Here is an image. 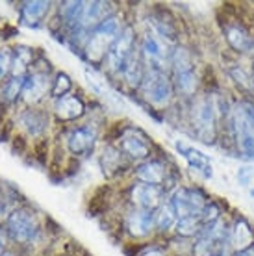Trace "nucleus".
<instances>
[{
	"instance_id": "nucleus-32",
	"label": "nucleus",
	"mask_w": 254,
	"mask_h": 256,
	"mask_svg": "<svg viewBox=\"0 0 254 256\" xmlns=\"http://www.w3.org/2000/svg\"><path fill=\"white\" fill-rule=\"evenodd\" d=\"M8 240H10V236H8L6 226H0V256H4V254H6Z\"/></svg>"
},
{
	"instance_id": "nucleus-14",
	"label": "nucleus",
	"mask_w": 254,
	"mask_h": 256,
	"mask_svg": "<svg viewBox=\"0 0 254 256\" xmlns=\"http://www.w3.org/2000/svg\"><path fill=\"white\" fill-rule=\"evenodd\" d=\"M124 228L132 238H146L150 236L156 228L154 224V212L132 208L124 218Z\"/></svg>"
},
{
	"instance_id": "nucleus-7",
	"label": "nucleus",
	"mask_w": 254,
	"mask_h": 256,
	"mask_svg": "<svg viewBox=\"0 0 254 256\" xmlns=\"http://www.w3.org/2000/svg\"><path fill=\"white\" fill-rule=\"evenodd\" d=\"M138 46H136V32L130 24H126L122 28L121 36L117 38L112 48H110L108 56L104 60V65L106 69L112 72V74H122L124 72V67H126L128 60L134 54Z\"/></svg>"
},
{
	"instance_id": "nucleus-20",
	"label": "nucleus",
	"mask_w": 254,
	"mask_h": 256,
	"mask_svg": "<svg viewBox=\"0 0 254 256\" xmlns=\"http://www.w3.org/2000/svg\"><path fill=\"white\" fill-rule=\"evenodd\" d=\"M224 38L228 41V45L234 48L236 52L242 54H248L254 50V38L250 36L245 26L242 24H228L224 28Z\"/></svg>"
},
{
	"instance_id": "nucleus-22",
	"label": "nucleus",
	"mask_w": 254,
	"mask_h": 256,
	"mask_svg": "<svg viewBox=\"0 0 254 256\" xmlns=\"http://www.w3.org/2000/svg\"><path fill=\"white\" fill-rule=\"evenodd\" d=\"M145 60L141 56L140 48H136L134 54L130 56L128 60L126 67H124V72H122V76L126 80V84L130 88H136V90H140L141 82H143V78H145V72H146V67H145Z\"/></svg>"
},
{
	"instance_id": "nucleus-10",
	"label": "nucleus",
	"mask_w": 254,
	"mask_h": 256,
	"mask_svg": "<svg viewBox=\"0 0 254 256\" xmlns=\"http://www.w3.org/2000/svg\"><path fill=\"white\" fill-rule=\"evenodd\" d=\"M119 148L128 160L136 162H145L148 160V156L152 152V145L140 128H124L119 140Z\"/></svg>"
},
{
	"instance_id": "nucleus-33",
	"label": "nucleus",
	"mask_w": 254,
	"mask_h": 256,
	"mask_svg": "<svg viewBox=\"0 0 254 256\" xmlns=\"http://www.w3.org/2000/svg\"><path fill=\"white\" fill-rule=\"evenodd\" d=\"M140 256H167L166 250L160 249V247H146Z\"/></svg>"
},
{
	"instance_id": "nucleus-30",
	"label": "nucleus",
	"mask_w": 254,
	"mask_h": 256,
	"mask_svg": "<svg viewBox=\"0 0 254 256\" xmlns=\"http://www.w3.org/2000/svg\"><path fill=\"white\" fill-rule=\"evenodd\" d=\"M13 65V50L10 46H2L0 48V84L8 80V74H12Z\"/></svg>"
},
{
	"instance_id": "nucleus-13",
	"label": "nucleus",
	"mask_w": 254,
	"mask_h": 256,
	"mask_svg": "<svg viewBox=\"0 0 254 256\" xmlns=\"http://www.w3.org/2000/svg\"><path fill=\"white\" fill-rule=\"evenodd\" d=\"M96 141V128L93 124H82V126L70 128L65 134V147L74 156H88Z\"/></svg>"
},
{
	"instance_id": "nucleus-37",
	"label": "nucleus",
	"mask_w": 254,
	"mask_h": 256,
	"mask_svg": "<svg viewBox=\"0 0 254 256\" xmlns=\"http://www.w3.org/2000/svg\"><path fill=\"white\" fill-rule=\"evenodd\" d=\"M4 256H13V254H10V252H6V254H4Z\"/></svg>"
},
{
	"instance_id": "nucleus-4",
	"label": "nucleus",
	"mask_w": 254,
	"mask_h": 256,
	"mask_svg": "<svg viewBox=\"0 0 254 256\" xmlns=\"http://www.w3.org/2000/svg\"><path fill=\"white\" fill-rule=\"evenodd\" d=\"M230 249V228L222 218L206 224L191 247L193 256H228Z\"/></svg>"
},
{
	"instance_id": "nucleus-36",
	"label": "nucleus",
	"mask_w": 254,
	"mask_h": 256,
	"mask_svg": "<svg viewBox=\"0 0 254 256\" xmlns=\"http://www.w3.org/2000/svg\"><path fill=\"white\" fill-rule=\"evenodd\" d=\"M250 195H252V197H254V188H252V190H250Z\"/></svg>"
},
{
	"instance_id": "nucleus-16",
	"label": "nucleus",
	"mask_w": 254,
	"mask_h": 256,
	"mask_svg": "<svg viewBox=\"0 0 254 256\" xmlns=\"http://www.w3.org/2000/svg\"><path fill=\"white\" fill-rule=\"evenodd\" d=\"M176 150L180 152V156L188 162V166L198 173L202 178L210 180L214 176V167H212V162L208 160V156L202 154L200 150L197 148L190 147V145H186L184 141H176Z\"/></svg>"
},
{
	"instance_id": "nucleus-34",
	"label": "nucleus",
	"mask_w": 254,
	"mask_h": 256,
	"mask_svg": "<svg viewBox=\"0 0 254 256\" xmlns=\"http://www.w3.org/2000/svg\"><path fill=\"white\" fill-rule=\"evenodd\" d=\"M236 256H254V245H252V247H248V249H245V250L236 252Z\"/></svg>"
},
{
	"instance_id": "nucleus-27",
	"label": "nucleus",
	"mask_w": 254,
	"mask_h": 256,
	"mask_svg": "<svg viewBox=\"0 0 254 256\" xmlns=\"http://www.w3.org/2000/svg\"><path fill=\"white\" fill-rule=\"evenodd\" d=\"M204 228V223L200 216H190V218H178L176 224H174V230L178 236L182 238H193L198 236L200 230Z\"/></svg>"
},
{
	"instance_id": "nucleus-6",
	"label": "nucleus",
	"mask_w": 254,
	"mask_h": 256,
	"mask_svg": "<svg viewBox=\"0 0 254 256\" xmlns=\"http://www.w3.org/2000/svg\"><path fill=\"white\" fill-rule=\"evenodd\" d=\"M6 230L10 240L17 245H32L41 234V224L32 210L17 208L8 216Z\"/></svg>"
},
{
	"instance_id": "nucleus-18",
	"label": "nucleus",
	"mask_w": 254,
	"mask_h": 256,
	"mask_svg": "<svg viewBox=\"0 0 254 256\" xmlns=\"http://www.w3.org/2000/svg\"><path fill=\"white\" fill-rule=\"evenodd\" d=\"M52 112L60 121H74L86 114V104L76 95H65L60 98H54Z\"/></svg>"
},
{
	"instance_id": "nucleus-35",
	"label": "nucleus",
	"mask_w": 254,
	"mask_h": 256,
	"mask_svg": "<svg viewBox=\"0 0 254 256\" xmlns=\"http://www.w3.org/2000/svg\"><path fill=\"white\" fill-rule=\"evenodd\" d=\"M4 214H6V202H4L2 198H0V218H2Z\"/></svg>"
},
{
	"instance_id": "nucleus-24",
	"label": "nucleus",
	"mask_w": 254,
	"mask_h": 256,
	"mask_svg": "<svg viewBox=\"0 0 254 256\" xmlns=\"http://www.w3.org/2000/svg\"><path fill=\"white\" fill-rule=\"evenodd\" d=\"M34 62V50L30 46H15L13 48V65H12V76L26 78L30 72V65Z\"/></svg>"
},
{
	"instance_id": "nucleus-8",
	"label": "nucleus",
	"mask_w": 254,
	"mask_h": 256,
	"mask_svg": "<svg viewBox=\"0 0 254 256\" xmlns=\"http://www.w3.org/2000/svg\"><path fill=\"white\" fill-rule=\"evenodd\" d=\"M169 202L172 204L178 218H190V216H200L210 200L198 188H178L171 195Z\"/></svg>"
},
{
	"instance_id": "nucleus-31",
	"label": "nucleus",
	"mask_w": 254,
	"mask_h": 256,
	"mask_svg": "<svg viewBox=\"0 0 254 256\" xmlns=\"http://www.w3.org/2000/svg\"><path fill=\"white\" fill-rule=\"evenodd\" d=\"M72 88V82H70V78L65 74V72H58L56 74V80L52 84V96L54 98H60V96H65L67 93L70 91Z\"/></svg>"
},
{
	"instance_id": "nucleus-25",
	"label": "nucleus",
	"mask_w": 254,
	"mask_h": 256,
	"mask_svg": "<svg viewBox=\"0 0 254 256\" xmlns=\"http://www.w3.org/2000/svg\"><path fill=\"white\" fill-rule=\"evenodd\" d=\"M174 91H178L180 95L184 96H195L198 86V78L195 74V69L184 70V72H174Z\"/></svg>"
},
{
	"instance_id": "nucleus-5",
	"label": "nucleus",
	"mask_w": 254,
	"mask_h": 256,
	"mask_svg": "<svg viewBox=\"0 0 254 256\" xmlns=\"http://www.w3.org/2000/svg\"><path fill=\"white\" fill-rule=\"evenodd\" d=\"M140 91L146 102L158 106V108L169 106L172 96H174V86H172V80L169 78V74L166 70L152 69V67H146L145 78L140 86Z\"/></svg>"
},
{
	"instance_id": "nucleus-3",
	"label": "nucleus",
	"mask_w": 254,
	"mask_h": 256,
	"mask_svg": "<svg viewBox=\"0 0 254 256\" xmlns=\"http://www.w3.org/2000/svg\"><path fill=\"white\" fill-rule=\"evenodd\" d=\"M219 98L214 95H202L191 104V126L198 140L210 145L217 138V119H219Z\"/></svg>"
},
{
	"instance_id": "nucleus-29",
	"label": "nucleus",
	"mask_w": 254,
	"mask_h": 256,
	"mask_svg": "<svg viewBox=\"0 0 254 256\" xmlns=\"http://www.w3.org/2000/svg\"><path fill=\"white\" fill-rule=\"evenodd\" d=\"M84 2H64L60 6V15H62V22H64L70 32L74 30L80 22V15H82Z\"/></svg>"
},
{
	"instance_id": "nucleus-15",
	"label": "nucleus",
	"mask_w": 254,
	"mask_h": 256,
	"mask_svg": "<svg viewBox=\"0 0 254 256\" xmlns=\"http://www.w3.org/2000/svg\"><path fill=\"white\" fill-rule=\"evenodd\" d=\"M134 176L138 178V182L164 188V184H166L167 180V166L162 160L148 158V160L141 162L140 166H136Z\"/></svg>"
},
{
	"instance_id": "nucleus-26",
	"label": "nucleus",
	"mask_w": 254,
	"mask_h": 256,
	"mask_svg": "<svg viewBox=\"0 0 254 256\" xmlns=\"http://www.w3.org/2000/svg\"><path fill=\"white\" fill-rule=\"evenodd\" d=\"M176 221H178V216L169 200L164 202L158 210H154V224H156V228L160 232H167L171 230V228H174Z\"/></svg>"
},
{
	"instance_id": "nucleus-23",
	"label": "nucleus",
	"mask_w": 254,
	"mask_h": 256,
	"mask_svg": "<svg viewBox=\"0 0 254 256\" xmlns=\"http://www.w3.org/2000/svg\"><path fill=\"white\" fill-rule=\"evenodd\" d=\"M126 156L122 154V150L119 147H114V145H108V147H104L102 150V156H100V166L104 169V173L106 174H117L119 171H122L121 167H124L126 164Z\"/></svg>"
},
{
	"instance_id": "nucleus-2",
	"label": "nucleus",
	"mask_w": 254,
	"mask_h": 256,
	"mask_svg": "<svg viewBox=\"0 0 254 256\" xmlns=\"http://www.w3.org/2000/svg\"><path fill=\"white\" fill-rule=\"evenodd\" d=\"M230 128L238 152L254 162V104L238 102L230 110Z\"/></svg>"
},
{
	"instance_id": "nucleus-12",
	"label": "nucleus",
	"mask_w": 254,
	"mask_h": 256,
	"mask_svg": "<svg viewBox=\"0 0 254 256\" xmlns=\"http://www.w3.org/2000/svg\"><path fill=\"white\" fill-rule=\"evenodd\" d=\"M50 76H48V70H30L28 76L24 80V86H22V93H20V100L24 104H38L43 100V96L52 91Z\"/></svg>"
},
{
	"instance_id": "nucleus-19",
	"label": "nucleus",
	"mask_w": 254,
	"mask_h": 256,
	"mask_svg": "<svg viewBox=\"0 0 254 256\" xmlns=\"http://www.w3.org/2000/svg\"><path fill=\"white\" fill-rule=\"evenodd\" d=\"M50 2L44 0H32V2H22L19 8L20 22L30 28H38L44 20V17L50 12Z\"/></svg>"
},
{
	"instance_id": "nucleus-28",
	"label": "nucleus",
	"mask_w": 254,
	"mask_h": 256,
	"mask_svg": "<svg viewBox=\"0 0 254 256\" xmlns=\"http://www.w3.org/2000/svg\"><path fill=\"white\" fill-rule=\"evenodd\" d=\"M26 78H17V76H10L6 82L2 84V90H0V98L4 104H13L20 98V93H22V86H24Z\"/></svg>"
},
{
	"instance_id": "nucleus-11",
	"label": "nucleus",
	"mask_w": 254,
	"mask_h": 256,
	"mask_svg": "<svg viewBox=\"0 0 254 256\" xmlns=\"http://www.w3.org/2000/svg\"><path fill=\"white\" fill-rule=\"evenodd\" d=\"M130 202L134 208L140 210L154 212L166 202V192L160 186H150V184H143V182H136L130 188Z\"/></svg>"
},
{
	"instance_id": "nucleus-9",
	"label": "nucleus",
	"mask_w": 254,
	"mask_h": 256,
	"mask_svg": "<svg viewBox=\"0 0 254 256\" xmlns=\"http://www.w3.org/2000/svg\"><path fill=\"white\" fill-rule=\"evenodd\" d=\"M140 52L145 60L146 67L166 70L167 65H171V52L164 39H160L152 30H146L141 38Z\"/></svg>"
},
{
	"instance_id": "nucleus-21",
	"label": "nucleus",
	"mask_w": 254,
	"mask_h": 256,
	"mask_svg": "<svg viewBox=\"0 0 254 256\" xmlns=\"http://www.w3.org/2000/svg\"><path fill=\"white\" fill-rule=\"evenodd\" d=\"M254 245V230L252 226L248 224L247 219L240 218L234 223V226L230 228V247L240 252Z\"/></svg>"
},
{
	"instance_id": "nucleus-1",
	"label": "nucleus",
	"mask_w": 254,
	"mask_h": 256,
	"mask_svg": "<svg viewBox=\"0 0 254 256\" xmlns=\"http://www.w3.org/2000/svg\"><path fill=\"white\" fill-rule=\"evenodd\" d=\"M122 28H124L122 19L121 15H117V13H112L96 28H93L89 32L88 43L84 46L86 60L91 62V64H104V60L108 56L112 45L121 36Z\"/></svg>"
},
{
	"instance_id": "nucleus-17",
	"label": "nucleus",
	"mask_w": 254,
	"mask_h": 256,
	"mask_svg": "<svg viewBox=\"0 0 254 256\" xmlns=\"http://www.w3.org/2000/svg\"><path fill=\"white\" fill-rule=\"evenodd\" d=\"M17 122L28 136L39 138L48 128V116L46 112H41L38 108H26L17 116Z\"/></svg>"
}]
</instances>
